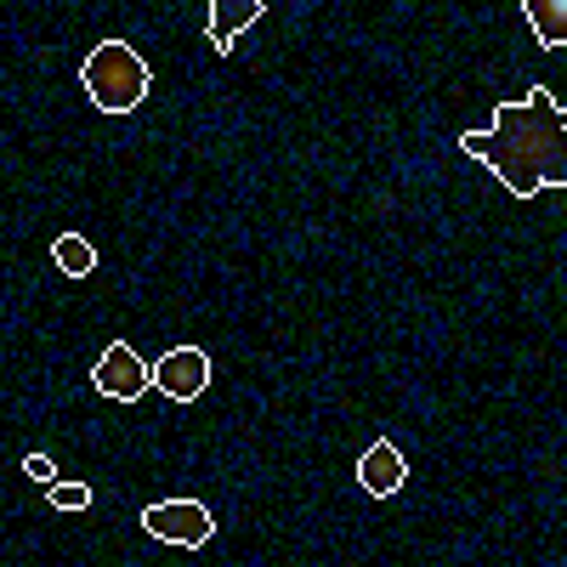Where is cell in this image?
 Listing matches in <instances>:
<instances>
[{"label": "cell", "instance_id": "30bf717a", "mask_svg": "<svg viewBox=\"0 0 567 567\" xmlns=\"http://www.w3.org/2000/svg\"><path fill=\"white\" fill-rule=\"evenodd\" d=\"M52 505L58 511H85L91 505V488L85 483H52Z\"/></svg>", "mask_w": 567, "mask_h": 567}, {"label": "cell", "instance_id": "7a4b0ae2", "mask_svg": "<svg viewBox=\"0 0 567 567\" xmlns=\"http://www.w3.org/2000/svg\"><path fill=\"white\" fill-rule=\"evenodd\" d=\"M80 85L91 91V103H97L103 114H131L142 97H148L154 74H148V63H142L125 40H103L97 52L85 58Z\"/></svg>", "mask_w": 567, "mask_h": 567}, {"label": "cell", "instance_id": "6da1fadb", "mask_svg": "<svg viewBox=\"0 0 567 567\" xmlns=\"http://www.w3.org/2000/svg\"><path fill=\"white\" fill-rule=\"evenodd\" d=\"M460 148L483 159L516 199L567 187V109L545 85H528L523 103H499L488 131H465Z\"/></svg>", "mask_w": 567, "mask_h": 567}, {"label": "cell", "instance_id": "9c48e42d", "mask_svg": "<svg viewBox=\"0 0 567 567\" xmlns=\"http://www.w3.org/2000/svg\"><path fill=\"white\" fill-rule=\"evenodd\" d=\"M52 261L69 272V278H85L97 272V250H91V239H80V233H63V239L52 245Z\"/></svg>", "mask_w": 567, "mask_h": 567}, {"label": "cell", "instance_id": "52a82bcc", "mask_svg": "<svg viewBox=\"0 0 567 567\" xmlns=\"http://www.w3.org/2000/svg\"><path fill=\"white\" fill-rule=\"evenodd\" d=\"M267 12V0H210V18H205V40L216 52H233V40H239L256 18Z\"/></svg>", "mask_w": 567, "mask_h": 567}, {"label": "cell", "instance_id": "3957f363", "mask_svg": "<svg viewBox=\"0 0 567 567\" xmlns=\"http://www.w3.org/2000/svg\"><path fill=\"white\" fill-rule=\"evenodd\" d=\"M142 528H148L159 545H182V550H199L216 534V516L199 499H159L142 511Z\"/></svg>", "mask_w": 567, "mask_h": 567}, {"label": "cell", "instance_id": "5b68a950", "mask_svg": "<svg viewBox=\"0 0 567 567\" xmlns=\"http://www.w3.org/2000/svg\"><path fill=\"white\" fill-rule=\"evenodd\" d=\"M154 386H159L171 403L205 398V386H210V358H205L199 347H171V352L159 358V369H154Z\"/></svg>", "mask_w": 567, "mask_h": 567}, {"label": "cell", "instance_id": "277c9868", "mask_svg": "<svg viewBox=\"0 0 567 567\" xmlns=\"http://www.w3.org/2000/svg\"><path fill=\"white\" fill-rule=\"evenodd\" d=\"M91 381H97V392H103V398H114V403H136L142 392L154 386V369L142 363L125 341H114V347L97 358V369H91Z\"/></svg>", "mask_w": 567, "mask_h": 567}, {"label": "cell", "instance_id": "ba28073f", "mask_svg": "<svg viewBox=\"0 0 567 567\" xmlns=\"http://www.w3.org/2000/svg\"><path fill=\"white\" fill-rule=\"evenodd\" d=\"M523 12L545 52H567V0H523Z\"/></svg>", "mask_w": 567, "mask_h": 567}, {"label": "cell", "instance_id": "8fae6325", "mask_svg": "<svg viewBox=\"0 0 567 567\" xmlns=\"http://www.w3.org/2000/svg\"><path fill=\"white\" fill-rule=\"evenodd\" d=\"M23 471H29L34 483H58V465H52V454H29V460H23Z\"/></svg>", "mask_w": 567, "mask_h": 567}, {"label": "cell", "instance_id": "8992f818", "mask_svg": "<svg viewBox=\"0 0 567 567\" xmlns=\"http://www.w3.org/2000/svg\"><path fill=\"white\" fill-rule=\"evenodd\" d=\"M358 483H363V494H374V499H392V494L409 483V460H403L386 437L369 443L363 460H358Z\"/></svg>", "mask_w": 567, "mask_h": 567}]
</instances>
